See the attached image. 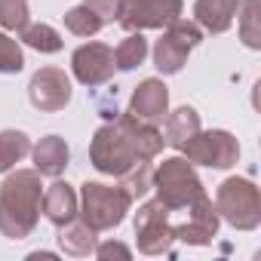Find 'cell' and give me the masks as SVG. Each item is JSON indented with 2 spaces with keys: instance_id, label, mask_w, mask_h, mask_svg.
<instances>
[{
  "instance_id": "e0dca14e",
  "label": "cell",
  "mask_w": 261,
  "mask_h": 261,
  "mask_svg": "<svg viewBox=\"0 0 261 261\" xmlns=\"http://www.w3.org/2000/svg\"><path fill=\"white\" fill-rule=\"evenodd\" d=\"M34 169L40 175H49V178H59L65 169H68V160H71V151L65 145V139L59 136H46L34 145Z\"/></svg>"
},
{
  "instance_id": "6da1fadb",
  "label": "cell",
  "mask_w": 261,
  "mask_h": 261,
  "mask_svg": "<svg viewBox=\"0 0 261 261\" xmlns=\"http://www.w3.org/2000/svg\"><path fill=\"white\" fill-rule=\"evenodd\" d=\"M163 145H166L163 133L154 123H145L126 111L95 129L92 145H89V163L98 172L120 178L136 163H151L163 151Z\"/></svg>"
},
{
  "instance_id": "52a82bcc",
  "label": "cell",
  "mask_w": 261,
  "mask_h": 261,
  "mask_svg": "<svg viewBox=\"0 0 261 261\" xmlns=\"http://www.w3.org/2000/svg\"><path fill=\"white\" fill-rule=\"evenodd\" d=\"M188 163H200V166H209V169H230L240 157V145L230 133L224 129H212V133H197L191 136L181 148Z\"/></svg>"
},
{
  "instance_id": "30bf717a",
  "label": "cell",
  "mask_w": 261,
  "mask_h": 261,
  "mask_svg": "<svg viewBox=\"0 0 261 261\" xmlns=\"http://www.w3.org/2000/svg\"><path fill=\"white\" fill-rule=\"evenodd\" d=\"M185 212H188V218L178 221V224H172V237L181 240V243H188V246H209V243L215 240L218 221H221V215H218V209L212 206V200L203 194V197H197Z\"/></svg>"
},
{
  "instance_id": "7a4b0ae2",
  "label": "cell",
  "mask_w": 261,
  "mask_h": 261,
  "mask_svg": "<svg viewBox=\"0 0 261 261\" xmlns=\"http://www.w3.org/2000/svg\"><path fill=\"white\" fill-rule=\"evenodd\" d=\"M43 185L37 169H16L0 185V233L7 240H25L40 218Z\"/></svg>"
},
{
  "instance_id": "44dd1931",
  "label": "cell",
  "mask_w": 261,
  "mask_h": 261,
  "mask_svg": "<svg viewBox=\"0 0 261 261\" xmlns=\"http://www.w3.org/2000/svg\"><path fill=\"white\" fill-rule=\"evenodd\" d=\"M145 56H148V40L142 37V31H129V37H123L120 46L114 49V68L133 71L145 62Z\"/></svg>"
},
{
  "instance_id": "cb8c5ba5",
  "label": "cell",
  "mask_w": 261,
  "mask_h": 261,
  "mask_svg": "<svg viewBox=\"0 0 261 261\" xmlns=\"http://www.w3.org/2000/svg\"><path fill=\"white\" fill-rule=\"evenodd\" d=\"M22 40L31 46V49H37V53H59L62 49V34L56 31V28H49V25H25L22 28Z\"/></svg>"
},
{
  "instance_id": "277c9868",
  "label": "cell",
  "mask_w": 261,
  "mask_h": 261,
  "mask_svg": "<svg viewBox=\"0 0 261 261\" xmlns=\"http://www.w3.org/2000/svg\"><path fill=\"white\" fill-rule=\"evenodd\" d=\"M154 191L172 212H185L197 197H203V181L194 172V163L185 157H169L154 169Z\"/></svg>"
},
{
  "instance_id": "7402d4cb",
  "label": "cell",
  "mask_w": 261,
  "mask_h": 261,
  "mask_svg": "<svg viewBox=\"0 0 261 261\" xmlns=\"http://www.w3.org/2000/svg\"><path fill=\"white\" fill-rule=\"evenodd\" d=\"M240 13V37L249 49H261V0H243Z\"/></svg>"
},
{
  "instance_id": "ffe728a7",
  "label": "cell",
  "mask_w": 261,
  "mask_h": 261,
  "mask_svg": "<svg viewBox=\"0 0 261 261\" xmlns=\"http://www.w3.org/2000/svg\"><path fill=\"white\" fill-rule=\"evenodd\" d=\"M31 154V139L19 129H4L0 133V172H10L19 160Z\"/></svg>"
},
{
  "instance_id": "9c48e42d",
  "label": "cell",
  "mask_w": 261,
  "mask_h": 261,
  "mask_svg": "<svg viewBox=\"0 0 261 261\" xmlns=\"http://www.w3.org/2000/svg\"><path fill=\"white\" fill-rule=\"evenodd\" d=\"M185 0H123L117 22L126 31H145V28H166L181 16Z\"/></svg>"
},
{
  "instance_id": "484cf974",
  "label": "cell",
  "mask_w": 261,
  "mask_h": 261,
  "mask_svg": "<svg viewBox=\"0 0 261 261\" xmlns=\"http://www.w3.org/2000/svg\"><path fill=\"white\" fill-rule=\"evenodd\" d=\"M25 68V53L22 46L7 37V34H0V74H19Z\"/></svg>"
},
{
  "instance_id": "d4e9b609",
  "label": "cell",
  "mask_w": 261,
  "mask_h": 261,
  "mask_svg": "<svg viewBox=\"0 0 261 261\" xmlns=\"http://www.w3.org/2000/svg\"><path fill=\"white\" fill-rule=\"evenodd\" d=\"M28 25V0H0V28L22 31Z\"/></svg>"
},
{
  "instance_id": "ac0fdd59",
  "label": "cell",
  "mask_w": 261,
  "mask_h": 261,
  "mask_svg": "<svg viewBox=\"0 0 261 261\" xmlns=\"http://www.w3.org/2000/svg\"><path fill=\"white\" fill-rule=\"evenodd\" d=\"M59 246L68 252V255H77V258H83V255H89L92 249H95V230L80 218H71L68 224H62L59 227Z\"/></svg>"
},
{
  "instance_id": "9a60e30c",
  "label": "cell",
  "mask_w": 261,
  "mask_h": 261,
  "mask_svg": "<svg viewBox=\"0 0 261 261\" xmlns=\"http://www.w3.org/2000/svg\"><path fill=\"white\" fill-rule=\"evenodd\" d=\"M40 206H43V215H46L56 227H62V224H68L71 218H77L80 200H77V194H74V188H71L68 181H53V185L46 188Z\"/></svg>"
},
{
  "instance_id": "4316f807",
  "label": "cell",
  "mask_w": 261,
  "mask_h": 261,
  "mask_svg": "<svg viewBox=\"0 0 261 261\" xmlns=\"http://www.w3.org/2000/svg\"><path fill=\"white\" fill-rule=\"evenodd\" d=\"M92 252H95L101 261H108V258H123V261H126V258H133V249H129V246H123V243H114V240H111V243H101V246H95Z\"/></svg>"
},
{
  "instance_id": "7c38bea8",
  "label": "cell",
  "mask_w": 261,
  "mask_h": 261,
  "mask_svg": "<svg viewBox=\"0 0 261 261\" xmlns=\"http://www.w3.org/2000/svg\"><path fill=\"white\" fill-rule=\"evenodd\" d=\"M28 98L37 111L56 114L71 101V80L62 68H40L28 83Z\"/></svg>"
},
{
  "instance_id": "5bb4252c",
  "label": "cell",
  "mask_w": 261,
  "mask_h": 261,
  "mask_svg": "<svg viewBox=\"0 0 261 261\" xmlns=\"http://www.w3.org/2000/svg\"><path fill=\"white\" fill-rule=\"evenodd\" d=\"M166 111H169V89H166V83L157 80V77L142 80L139 89L133 92V101H129V114H136L139 120L157 126Z\"/></svg>"
},
{
  "instance_id": "8fae6325",
  "label": "cell",
  "mask_w": 261,
  "mask_h": 261,
  "mask_svg": "<svg viewBox=\"0 0 261 261\" xmlns=\"http://www.w3.org/2000/svg\"><path fill=\"white\" fill-rule=\"evenodd\" d=\"M71 68H74V77L83 86H89V89L105 86L114 77V49L105 46V43H83V46L74 49Z\"/></svg>"
},
{
  "instance_id": "83f0119b",
  "label": "cell",
  "mask_w": 261,
  "mask_h": 261,
  "mask_svg": "<svg viewBox=\"0 0 261 261\" xmlns=\"http://www.w3.org/2000/svg\"><path fill=\"white\" fill-rule=\"evenodd\" d=\"M28 258H31V261H56V255H53V252H31Z\"/></svg>"
},
{
  "instance_id": "2e32d148",
  "label": "cell",
  "mask_w": 261,
  "mask_h": 261,
  "mask_svg": "<svg viewBox=\"0 0 261 261\" xmlns=\"http://www.w3.org/2000/svg\"><path fill=\"white\" fill-rule=\"evenodd\" d=\"M240 0H197L194 4V19L203 31L209 34H224L233 19H237Z\"/></svg>"
},
{
  "instance_id": "603a6c76",
  "label": "cell",
  "mask_w": 261,
  "mask_h": 261,
  "mask_svg": "<svg viewBox=\"0 0 261 261\" xmlns=\"http://www.w3.org/2000/svg\"><path fill=\"white\" fill-rule=\"evenodd\" d=\"M120 188L129 194V200H139L154 188V166L151 163H136L129 172L120 175Z\"/></svg>"
},
{
  "instance_id": "ba28073f",
  "label": "cell",
  "mask_w": 261,
  "mask_h": 261,
  "mask_svg": "<svg viewBox=\"0 0 261 261\" xmlns=\"http://www.w3.org/2000/svg\"><path fill=\"white\" fill-rule=\"evenodd\" d=\"M136 240L139 252L145 255H163L172 246V209L163 200H148L136 212Z\"/></svg>"
},
{
  "instance_id": "3957f363",
  "label": "cell",
  "mask_w": 261,
  "mask_h": 261,
  "mask_svg": "<svg viewBox=\"0 0 261 261\" xmlns=\"http://www.w3.org/2000/svg\"><path fill=\"white\" fill-rule=\"evenodd\" d=\"M80 215H83V221L98 233V230H111V227H117L123 218H126V212H129V206H133V200H129V194L117 185H98V181H86L83 188H80Z\"/></svg>"
},
{
  "instance_id": "8992f818",
  "label": "cell",
  "mask_w": 261,
  "mask_h": 261,
  "mask_svg": "<svg viewBox=\"0 0 261 261\" xmlns=\"http://www.w3.org/2000/svg\"><path fill=\"white\" fill-rule=\"evenodd\" d=\"M203 40V28L197 22H185L181 16L166 25V34L154 43V65L160 74H178L191 56V49Z\"/></svg>"
},
{
  "instance_id": "d6986e66",
  "label": "cell",
  "mask_w": 261,
  "mask_h": 261,
  "mask_svg": "<svg viewBox=\"0 0 261 261\" xmlns=\"http://www.w3.org/2000/svg\"><path fill=\"white\" fill-rule=\"evenodd\" d=\"M197 133H200V114L185 105V108H178V111H172L166 117V136H163V142L172 145V148H181Z\"/></svg>"
},
{
  "instance_id": "4fadbf2b",
  "label": "cell",
  "mask_w": 261,
  "mask_h": 261,
  "mask_svg": "<svg viewBox=\"0 0 261 261\" xmlns=\"http://www.w3.org/2000/svg\"><path fill=\"white\" fill-rule=\"evenodd\" d=\"M120 4L123 0H83L80 7L65 13V28L77 37H92L117 19Z\"/></svg>"
},
{
  "instance_id": "5b68a950",
  "label": "cell",
  "mask_w": 261,
  "mask_h": 261,
  "mask_svg": "<svg viewBox=\"0 0 261 261\" xmlns=\"http://www.w3.org/2000/svg\"><path fill=\"white\" fill-rule=\"evenodd\" d=\"M218 215L237 230H255L261 224V194L249 178H227L215 194Z\"/></svg>"
}]
</instances>
